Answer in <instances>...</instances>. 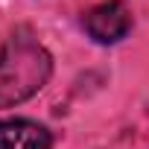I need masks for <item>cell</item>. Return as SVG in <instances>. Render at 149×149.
<instances>
[{
    "instance_id": "6da1fadb",
    "label": "cell",
    "mask_w": 149,
    "mask_h": 149,
    "mask_svg": "<svg viewBox=\"0 0 149 149\" xmlns=\"http://www.w3.org/2000/svg\"><path fill=\"white\" fill-rule=\"evenodd\" d=\"M53 73V56L21 26L0 47V108H12L35 97Z\"/></svg>"
},
{
    "instance_id": "7a4b0ae2",
    "label": "cell",
    "mask_w": 149,
    "mask_h": 149,
    "mask_svg": "<svg viewBox=\"0 0 149 149\" xmlns=\"http://www.w3.org/2000/svg\"><path fill=\"white\" fill-rule=\"evenodd\" d=\"M82 26L97 44H117L132 29V12L123 0H105L85 12Z\"/></svg>"
},
{
    "instance_id": "3957f363",
    "label": "cell",
    "mask_w": 149,
    "mask_h": 149,
    "mask_svg": "<svg viewBox=\"0 0 149 149\" xmlns=\"http://www.w3.org/2000/svg\"><path fill=\"white\" fill-rule=\"evenodd\" d=\"M53 134L35 120H0V149H50Z\"/></svg>"
}]
</instances>
